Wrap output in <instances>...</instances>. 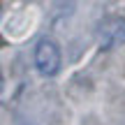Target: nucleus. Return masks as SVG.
<instances>
[{
	"label": "nucleus",
	"mask_w": 125,
	"mask_h": 125,
	"mask_svg": "<svg viewBox=\"0 0 125 125\" xmlns=\"http://www.w3.org/2000/svg\"><path fill=\"white\" fill-rule=\"evenodd\" d=\"M32 60H35V67L37 72H40L42 76H56L62 65V56H60V46L56 44L53 40H49V37H44V40H40L35 44V56H32Z\"/></svg>",
	"instance_id": "nucleus-1"
},
{
	"label": "nucleus",
	"mask_w": 125,
	"mask_h": 125,
	"mask_svg": "<svg viewBox=\"0 0 125 125\" xmlns=\"http://www.w3.org/2000/svg\"><path fill=\"white\" fill-rule=\"evenodd\" d=\"M97 42L104 51L118 49L125 44V19L123 16H109L97 26Z\"/></svg>",
	"instance_id": "nucleus-2"
}]
</instances>
